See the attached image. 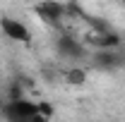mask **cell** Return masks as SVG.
<instances>
[{
	"mask_svg": "<svg viewBox=\"0 0 125 122\" xmlns=\"http://www.w3.org/2000/svg\"><path fill=\"white\" fill-rule=\"evenodd\" d=\"M0 115L7 122H27L39 117V105L29 98H19V101H5L0 108Z\"/></svg>",
	"mask_w": 125,
	"mask_h": 122,
	"instance_id": "6da1fadb",
	"label": "cell"
},
{
	"mask_svg": "<svg viewBox=\"0 0 125 122\" xmlns=\"http://www.w3.org/2000/svg\"><path fill=\"white\" fill-rule=\"evenodd\" d=\"M0 29L10 41H17V43H29L31 41V29L24 22L15 19V17H2L0 19Z\"/></svg>",
	"mask_w": 125,
	"mask_h": 122,
	"instance_id": "7a4b0ae2",
	"label": "cell"
},
{
	"mask_svg": "<svg viewBox=\"0 0 125 122\" xmlns=\"http://www.w3.org/2000/svg\"><path fill=\"white\" fill-rule=\"evenodd\" d=\"M34 12L41 17L46 24L58 26V24H60V19L65 17V12H67V7L60 5V2H39V5H34Z\"/></svg>",
	"mask_w": 125,
	"mask_h": 122,
	"instance_id": "3957f363",
	"label": "cell"
},
{
	"mask_svg": "<svg viewBox=\"0 0 125 122\" xmlns=\"http://www.w3.org/2000/svg\"><path fill=\"white\" fill-rule=\"evenodd\" d=\"M89 43H94L96 48H101V50H113V48L120 46V38L115 36V34H111V31H96L92 38H89Z\"/></svg>",
	"mask_w": 125,
	"mask_h": 122,
	"instance_id": "277c9868",
	"label": "cell"
},
{
	"mask_svg": "<svg viewBox=\"0 0 125 122\" xmlns=\"http://www.w3.org/2000/svg\"><path fill=\"white\" fill-rule=\"evenodd\" d=\"M96 65H99V67H118V65H123V55L118 53V48H113V50H101V53L96 55Z\"/></svg>",
	"mask_w": 125,
	"mask_h": 122,
	"instance_id": "5b68a950",
	"label": "cell"
},
{
	"mask_svg": "<svg viewBox=\"0 0 125 122\" xmlns=\"http://www.w3.org/2000/svg\"><path fill=\"white\" fill-rule=\"evenodd\" d=\"M62 79H65L67 84H72V86H82V84L87 81V70H82V67H70V70L62 72Z\"/></svg>",
	"mask_w": 125,
	"mask_h": 122,
	"instance_id": "8992f818",
	"label": "cell"
},
{
	"mask_svg": "<svg viewBox=\"0 0 125 122\" xmlns=\"http://www.w3.org/2000/svg\"><path fill=\"white\" fill-rule=\"evenodd\" d=\"M36 105H39V117H41L43 122L53 117V105H51V103H46V101H43V103H36Z\"/></svg>",
	"mask_w": 125,
	"mask_h": 122,
	"instance_id": "52a82bcc",
	"label": "cell"
},
{
	"mask_svg": "<svg viewBox=\"0 0 125 122\" xmlns=\"http://www.w3.org/2000/svg\"><path fill=\"white\" fill-rule=\"evenodd\" d=\"M27 122H43L41 117H34V120H27Z\"/></svg>",
	"mask_w": 125,
	"mask_h": 122,
	"instance_id": "ba28073f",
	"label": "cell"
},
{
	"mask_svg": "<svg viewBox=\"0 0 125 122\" xmlns=\"http://www.w3.org/2000/svg\"><path fill=\"white\" fill-rule=\"evenodd\" d=\"M2 103H5V98H2V96H0V108H2Z\"/></svg>",
	"mask_w": 125,
	"mask_h": 122,
	"instance_id": "9c48e42d",
	"label": "cell"
}]
</instances>
